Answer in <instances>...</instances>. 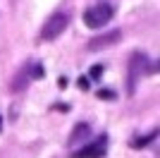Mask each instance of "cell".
<instances>
[{
	"label": "cell",
	"mask_w": 160,
	"mask_h": 158,
	"mask_svg": "<svg viewBox=\"0 0 160 158\" xmlns=\"http://www.w3.org/2000/svg\"><path fill=\"white\" fill-rule=\"evenodd\" d=\"M155 72H158V62L151 60L143 50H134L132 55H129V72H127V91H129V96L136 91L139 77L155 74Z\"/></svg>",
	"instance_id": "1"
},
{
	"label": "cell",
	"mask_w": 160,
	"mask_h": 158,
	"mask_svg": "<svg viewBox=\"0 0 160 158\" xmlns=\"http://www.w3.org/2000/svg\"><path fill=\"white\" fill-rule=\"evenodd\" d=\"M115 12H117V7H115L112 3L100 0V3H96V5L86 7L81 17H84V24H86L88 29H103L108 22H112Z\"/></svg>",
	"instance_id": "2"
},
{
	"label": "cell",
	"mask_w": 160,
	"mask_h": 158,
	"mask_svg": "<svg viewBox=\"0 0 160 158\" xmlns=\"http://www.w3.org/2000/svg\"><path fill=\"white\" fill-rule=\"evenodd\" d=\"M43 77H46V70H43V65H41L38 60H27V62L17 70L10 89H12V91H24L33 79L38 82V79H43Z\"/></svg>",
	"instance_id": "3"
},
{
	"label": "cell",
	"mask_w": 160,
	"mask_h": 158,
	"mask_svg": "<svg viewBox=\"0 0 160 158\" xmlns=\"http://www.w3.org/2000/svg\"><path fill=\"white\" fill-rule=\"evenodd\" d=\"M69 19H72L69 12H53L41 26V41L48 43V41H55L58 36H62V31L69 26Z\"/></svg>",
	"instance_id": "4"
},
{
	"label": "cell",
	"mask_w": 160,
	"mask_h": 158,
	"mask_svg": "<svg viewBox=\"0 0 160 158\" xmlns=\"http://www.w3.org/2000/svg\"><path fill=\"white\" fill-rule=\"evenodd\" d=\"M108 144H110V137L103 132V134H98L96 139H91L88 144H84L81 149L72 151L69 158H105L108 156Z\"/></svg>",
	"instance_id": "5"
},
{
	"label": "cell",
	"mask_w": 160,
	"mask_h": 158,
	"mask_svg": "<svg viewBox=\"0 0 160 158\" xmlns=\"http://www.w3.org/2000/svg\"><path fill=\"white\" fill-rule=\"evenodd\" d=\"M120 41H122V31L120 29H110V31H105V34H100V36L88 41L86 50L98 53V50H103V48H110V46H115V43H120Z\"/></svg>",
	"instance_id": "6"
},
{
	"label": "cell",
	"mask_w": 160,
	"mask_h": 158,
	"mask_svg": "<svg viewBox=\"0 0 160 158\" xmlns=\"http://www.w3.org/2000/svg\"><path fill=\"white\" fill-rule=\"evenodd\" d=\"M88 137H93V132H91V125H88V122H79V125H74L69 141H72V144H79V141H86Z\"/></svg>",
	"instance_id": "7"
},
{
	"label": "cell",
	"mask_w": 160,
	"mask_h": 158,
	"mask_svg": "<svg viewBox=\"0 0 160 158\" xmlns=\"http://www.w3.org/2000/svg\"><path fill=\"white\" fill-rule=\"evenodd\" d=\"M155 137H158V127H155L151 134H143V137H139V139H132V141H129V146H132V149H143V146L153 144Z\"/></svg>",
	"instance_id": "8"
},
{
	"label": "cell",
	"mask_w": 160,
	"mask_h": 158,
	"mask_svg": "<svg viewBox=\"0 0 160 158\" xmlns=\"http://www.w3.org/2000/svg\"><path fill=\"white\" fill-rule=\"evenodd\" d=\"M96 96H98L100 101H115V98H117V93H115L112 89H98Z\"/></svg>",
	"instance_id": "9"
},
{
	"label": "cell",
	"mask_w": 160,
	"mask_h": 158,
	"mask_svg": "<svg viewBox=\"0 0 160 158\" xmlns=\"http://www.w3.org/2000/svg\"><path fill=\"white\" fill-rule=\"evenodd\" d=\"M103 70H105L103 65L91 67V72H88V79H93V82H100V74H103Z\"/></svg>",
	"instance_id": "10"
},
{
	"label": "cell",
	"mask_w": 160,
	"mask_h": 158,
	"mask_svg": "<svg viewBox=\"0 0 160 158\" xmlns=\"http://www.w3.org/2000/svg\"><path fill=\"white\" fill-rule=\"evenodd\" d=\"M88 86H91L88 77H79V89H81V91H88Z\"/></svg>",
	"instance_id": "11"
},
{
	"label": "cell",
	"mask_w": 160,
	"mask_h": 158,
	"mask_svg": "<svg viewBox=\"0 0 160 158\" xmlns=\"http://www.w3.org/2000/svg\"><path fill=\"white\" fill-rule=\"evenodd\" d=\"M0 129H2V115H0Z\"/></svg>",
	"instance_id": "12"
}]
</instances>
